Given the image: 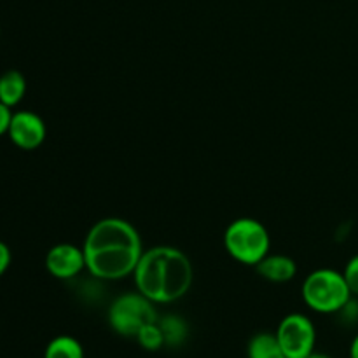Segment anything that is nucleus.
Wrapping results in <instances>:
<instances>
[{
	"label": "nucleus",
	"instance_id": "obj_13",
	"mask_svg": "<svg viewBox=\"0 0 358 358\" xmlns=\"http://www.w3.org/2000/svg\"><path fill=\"white\" fill-rule=\"evenodd\" d=\"M159 327L164 334V343L168 346H180L187 338V324L177 315H168V317L157 318Z\"/></svg>",
	"mask_w": 358,
	"mask_h": 358
},
{
	"label": "nucleus",
	"instance_id": "obj_5",
	"mask_svg": "<svg viewBox=\"0 0 358 358\" xmlns=\"http://www.w3.org/2000/svg\"><path fill=\"white\" fill-rule=\"evenodd\" d=\"M156 304L138 290L124 292L115 297L107 311V320L112 331L124 338H136L145 325L157 322Z\"/></svg>",
	"mask_w": 358,
	"mask_h": 358
},
{
	"label": "nucleus",
	"instance_id": "obj_3",
	"mask_svg": "<svg viewBox=\"0 0 358 358\" xmlns=\"http://www.w3.org/2000/svg\"><path fill=\"white\" fill-rule=\"evenodd\" d=\"M301 297L311 311L320 315H338L353 297L343 271L318 268L304 278Z\"/></svg>",
	"mask_w": 358,
	"mask_h": 358
},
{
	"label": "nucleus",
	"instance_id": "obj_17",
	"mask_svg": "<svg viewBox=\"0 0 358 358\" xmlns=\"http://www.w3.org/2000/svg\"><path fill=\"white\" fill-rule=\"evenodd\" d=\"M10 117H13V108L3 105L0 101V136L7 135V129H9Z\"/></svg>",
	"mask_w": 358,
	"mask_h": 358
},
{
	"label": "nucleus",
	"instance_id": "obj_8",
	"mask_svg": "<svg viewBox=\"0 0 358 358\" xmlns=\"http://www.w3.org/2000/svg\"><path fill=\"white\" fill-rule=\"evenodd\" d=\"M7 136L21 150H35L45 142L48 126L34 110H16L10 117Z\"/></svg>",
	"mask_w": 358,
	"mask_h": 358
},
{
	"label": "nucleus",
	"instance_id": "obj_11",
	"mask_svg": "<svg viewBox=\"0 0 358 358\" xmlns=\"http://www.w3.org/2000/svg\"><path fill=\"white\" fill-rule=\"evenodd\" d=\"M248 358H287L273 332H259L248 341Z\"/></svg>",
	"mask_w": 358,
	"mask_h": 358
},
{
	"label": "nucleus",
	"instance_id": "obj_9",
	"mask_svg": "<svg viewBox=\"0 0 358 358\" xmlns=\"http://www.w3.org/2000/svg\"><path fill=\"white\" fill-rule=\"evenodd\" d=\"M261 278L269 283H289L297 275V262L285 254H269L255 266Z\"/></svg>",
	"mask_w": 358,
	"mask_h": 358
},
{
	"label": "nucleus",
	"instance_id": "obj_7",
	"mask_svg": "<svg viewBox=\"0 0 358 358\" xmlns=\"http://www.w3.org/2000/svg\"><path fill=\"white\" fill-rule=\"evenodd\" d=\"M45 269L49 275L62 282L76 280L86 271V257L83 247L73 243H56L45 254Z\"/></svg>",
	"mask_w": 358,
	"mask_h": 358
},
{
	"label": "nucleus",
	"instance_id": "obj_12",
	"mask_svg": "<svg viewBox=\"0 0 358 358\" xmlns=\"http://www.w3.org/2000/svg\"><path fill=\"white\" fill-rule=\"evenodd\" d=\"M44 358H84V348L72 336H56L45 346Z\"/></svg>",
	"mask_w": 358,
	"mask_h": 358
},
{
	"label": "nucleus",
	"instance_id": "obj_2",
	"mask_svg": "<svg viewBox=\"0 0 358 358\" xmlns=\"http://www.w3.org/2000/svg\"><path fill=\"white\" fill-rule=\"evenodd\" d=\"M131 278L135 289L154 304H171L189 294L194 268L180 248L156 245L143 250Z\"/></svg>",
	"mask_w": 358,
	"mask_h": 358
},
{
	"label": "nucleus",
	"instance_id": "obj_15",
	"mask_svg": "<svg viewBox=\"0 0 358 358\" xmlns=\"http://www.w3.org/2000/svg\"><path fill=\"white\" fill-rule=\"evenodd\" d=\"M343 275H345V280L353 296L358 297V254L348 259L345 269H343Z\"/></svg>",
	"mask_w": 358,
	"mask_h": 358
},
{
	"label": "nucleus",
	"instance_id": "obj_4",
	"mask_svg": "<svg viewBox=\"0 0 358 358\" xmlns=\"http://www.w3.org/2000/svg\"><path fill=\"white\" fill-rule=\"evenodd\" d=\"M224 248L236 262L255 268L271 254V234L261 220L240 217L224 231Z\"/></svg>",
	"mask_w": 358,
	"mask_h": 358
},
{
	"label": "nucleus",
	"instance_id": "obj_10",
	"mask_svg": "<svg viewBox=\"0 0 358 358\" xmlns=\"http://www.w3.org/2000/svg\"><path fill=\"white\" fill-rule=\"evenodd\" d=\"M27 77L20 70H7L0 76V101L14 108L23 101L27 94Z\"/></svg>",
	"mask_w": 358,
	"mask_h": 358
},
{
	"label": "nucleus",
	"instance_id": "obj_14",
	"mask_svg": "<svg viewBox=\"0 0 358 358\" xmlns=\"http://www.w3.org/2000/svg\"><path fill=\"white\" fill-rule=\"evenodd\" d=\"M136 341L147 352H157V350L163 348L166 343H164V334L159 327V322H152V324L145 325L142 331L136 334Z\"/></svg>",
	"mask_w": 358,
	"mask_h": 358
},
{
	"label": "nucleus",
	"instance_id": "obj_18",
	"mask_svg": "<svg viewBox=\"0 0 358 358\" xmlns=\"http://www.w3.org/2000/svg\"><path fill=\"white\" fill-rule=\"evenodd\" d=\"M350 358H358V334L353 338L352 346H350Z\"/></svg>",
	"mask_w": 358,
	"mask_h": 358
},
{
	"label": "nucleus",
	"instance_id": "obj_19",
	"mask_svg": "<svg viewBox=\"0 0 358 358\" xmlns=\"http://www.w3.org/2000/svg\"><path fill=\"white\" fill-rule=\"evenodd\" d=\"M308 358H332V357L325 355V353H317V352H313V353H311V355L308 357Z\"/></svg>",
	"mask_w": 358,
	"mask_h": 358
},
{
	"label": "nucleus",
	"instance_id": "obj_16",
	"mask_svg": "<svg viewBox=\"0 0 358 358\" xmlns=\"http://www.w3.org/2000/svg\"><path fill=\"white\" fill-rule=\"evenodd\" d=\"M10 262H13V254H10V248L7 247L3 241H0V278L7 273Z\"/></svg>",
	"mask_w": 358,
	"mask_h": 358
},
{
	"label": "nucleus",
	"instance_id": "obj_6",
	"mask_svg": "<svg viewBox=\"0 0 358 358\" xmlns=\"http://www.w3.org/2000/svg\"><path fill=\"white\" fill-rule=\"evenodd\" d=\"M275 334L287 358H308L315 352L317 329L311 318L304 313H290L283 317Z\"/></svg>",
	"mask_w": 358,
	"mask_h": 358
},
{
	"label": "nucleus",
	"instance_id": "obj_1",
	"mask_svg": "<svg viewBox=\"0 0 358 358\" xmlns=\"http://www.w3.org/2000/svg\"><path fill=\"white\" fill-rule=\"evenodd\" d=\"M86 273L100 282H121L135 273L143 254L138 229L121 217L96 220L83 243Z\"/></svg>",
	"mask_w": 358,
	"mask_h": 358
}]
</instances>
